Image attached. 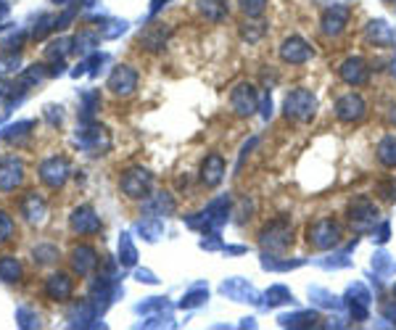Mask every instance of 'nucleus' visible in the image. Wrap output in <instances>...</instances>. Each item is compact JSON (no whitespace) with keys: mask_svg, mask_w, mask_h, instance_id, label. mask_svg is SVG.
Listing matches in <instances>:
<instances>
[{"mask_svg":"<svg viewBox=\"0 0 396 330\" xmlns=\"http://www.w3.org/2000/svg\"><path fill=\"white\" fill-rule=\"evenodd\" d=\"M278 322L283 328H312L317 322V312H296V315H280Z\"/></svg>","mask_w":396,"mask_h":330,"instance_id":"17","label":"nucleus"},{"mask_svg":"<svg viewBox=\"0 0 396 330\" xmlns=\"http://www.w3.org/2000/svg\"><path fill=\"white\" fill-rule=\"evenodd\" d=\"M394 299H396V285H394Z\"/></svg>","mask_w":396,"mask_h":330,"instance_id":"31","label":"nucleus"},{"mask_svg":"<svg viewBox=\"0 0 396 330\" xmlns=\"http://www.w3.org/2000/svg\"><path fill=\"white\" fill-rule=\"evenodd\" d=\"M283 111L285 116L293 119V122H309L317 111V95L306 87H296V90L285 95Z\"/></svg>","mask_w":396,"mask_h":330,"instance_id":"1","label":"nucleus"},{"mask_svg":"<svg viewBox=\"0 0 396 330\" xmlns=\"http://www.w3.org/2000/svg\"><path fill=\"white\" fill-rule=\"evenodd\" d=\"M238 3H240V11L249 19H259L267 8V0H238Z\"/></svg>","mask_w":396,"mask_h":330,"instance_id":"22","label":"nucleus"},{"mask_svg":"<svg viewBox=\"0 0 396 330\" xmlns=\"http://www.w3.org/2000/svg\"><path fill=\"white\" fill-rule=\"evenodd\" d=\"M348 214V222L354 225V230L357 233H367V230H375V225H378V206L373 204L370 198H354L346 209Z\"/></svg>","mask_w":396,"mask_h":330,"instance_id":"3","label":"nucleus"},{"mask_svg":"<svg viewBox=\"0 0 396 330\" xmlns=\"http://www.w3.org/2000/svg\"><path fill=\"white\" fill-rule=\"evenodd\" d=\"M198 8L209 21H222L227 14V0H198Z\"/></svg>","mask_w":396,"mask_h":330,"instance_id":"18","label":"nucleus"},{"mask_svg":"<svg viewBox=\"0 0 396 330\" xmlns=\"http://www.w3.org/2000/svg\"><path fill=\"white\" fill-rule=\"evenodd\" d=\"M148 185H151V174L145 172V169H140V167L129 169L122 177V190H125L129 198H140L143 193L148 190Z\"/></svg>","mask_w":396,"mask_h":330,"instance_id":"10","label":"nucleus"},{"mask_svg":"<svg viewBox=\"0 0 396 330\" xmlns=\"http://www.w3.org/2000/svg\"><path fill=\"white\" fill-rule=\"evenodd\" d=\"M264 32H267V24H262V21H243L240 24V37L249 43H259L264 37Z\"/></svg>","mask_w":396,"mask_h":330,"instance_id":"19","label":"nucleus"},{"mask_svg":"<svg viewBox=\"0 0 396 330\" xmlns=\"http://www.w3.org/2000/svg\"><path fill=\"white\" fill-rule=\"evenodd\" d=\"M306 240L320 249V251H325V249H333V246H338V240H341V225L333 220H317L312 222L309 227H306Z\"/></svg>","mask_w":396,"mask_h":330,"instance_id":"4","label":"nucleus"},{"mask_svg":"<svg viewBox=\"0 0 396 330\" xmlns=\"http://www.w3.org/2000/svg\"><path fill=\"white\" fill-rule=\"evenodd\" d=\"M222 293H225V296H233V299L238 301H256V291H253L246 280H240V278L227 280V283L222 285Z\"/></svg>","mask_w":396,"mask_h":330,"instance_id":"15","label":"nucleus"},{"mask_svg":"<svg viewBox=\"0 0 396 330\" xmlns=\"http://www.w3.org/2000/svg\"><path fill=\"white\" fill-rule=\"evenodd\" d=\"M138 85V74L132 72V66H116L109 79V87L116 95H129Z\"/></svg>","mask_w":396,"mask_h":330,"instance_id":"11","label":"nucleus"},{"mask_svg":"<svg viewBox=\"0 0 396 330\" xmlns=\"http://www.w3.org/2000/svg\"><path fill=\"white\" fill-rule=\"evenodd\" d=\"M383 317H386L388 322H394V325H396V301H394V304H386V307H383Z\"/></svg>","mask_w":396,"mask_h":330,"instance_id":"27","label":"nucleus"},{"mask_svg":"<svg viewBox=\"0 0 396 330\" xmlns=\"http://www.w3.org/2000/svg\"><path fill=\"white\" fill-rule=\"evenodd\" d=\"M388 3H396V0H388Z\"/></svg>","mask_w":396,"mask_h":330,"instance_id":"32","label":"nucleus"},{"mask_svg":"<svg viewBox=\"0 0 396 330\" xmlns=\"http://www.w3.org/2000/svg\"><path fill=\"white\" fill-rule=\"evenodd\" d=\"M364 114H367V103H364V98L359 93H346L335 101V116H338V122H344V125L362 122Z\"/></svg>","mask_w":396,"mask_h":330,"instance_id":"5","label":"nucleus"},{"mask_svg":"<svg viewBox=\"0 0 396 330\" xmlns=\"http://www.w3.org/2000/svg\"><path fill=\"white\" fill-rule=\"evenodd\" d=\"M74 227L79 233H93V230H98V220L90 209H82L79 214H74Z\"/></svg>","mask_w":396,"mask_h":330,"instance_id":"21","label":"nucleus"},{"mask_svg":"<svg viewBox=\"0 0 396 330\" xmlns=\"http://www.w3.org/2000/svg\"><path fill=\"white\" fill-rule=\"evenodd\" d=\"M315 56V50L312 45L306 43V40H301L299 34H291V37H285L283 45H280V59L285 63H293V66H299V63H306L309 59Z\"/></svg>","mask_w":396,"mask_h":330,"instance_id":"7","label":"nucleus"},{"mask_svg":"<svg viewBox=\"0 0 396 330\" xmlns=\"http://www.w3.org/2000/svg\"><path fill=\"white\" fill-rule=\"evenodd\" d=\"M364 34H367V40H370V43H375V45H391V43H394V30H391L383 19L370 21V24H367V30H364Z\"/></svg>","mask_w":396,"mask_h":330,"instance_id":"13","label":"nucleus"},{"mask_svg":"<svg viewBox=\"0 0 396 330\" xmlns=\"http://www.w3.org/2000/svg\"><path fill=\"white\" fill-rule=\"evenodd\" d=\"M206 296H209V291L201 285L198 291H193V293H190L188 299H183V307H198V304H201V299H206Z\"/></svg>","mask_w":396,"mask_h":330,"instance_id":"25","label":"nucleus"},{"mask_svg":"<svg viewBox=\"0 0 396 330\" xmlns=\"http://www.w3.org/2000/svg\"><path fill=\"white\" fill-rule=\"evenodd\" d=\"M338 74H341V79H344L346 85H351V87H359V85H364V82H367V77H370V69H367V61H364V59H359V56H351V59H346V61L341 63Z\"/></svg>","mask_w":396,"mask_h":330,"instance_id":"9","label":"nucleus"},{"mask_svg":"<svg viewBox=\"0 0 396 330\" xmlns=\"http://www.w3.org/2000/svg\"><path fill=\"white\" fill-rule=\"evenodd\" d=\"M309 296H312V299H322L320 301L322 307H335V296H331V293H328V291H322V288H312V291H309Z\"/></svg>","mask_w":396,"mask_h":330,"instance_id":"24","label":"nucleus"},{"mask_svg":"<svg viewBox=\"0 0 396 330\" xmlns=\"http://www.w3.org/2000/svg\"><path fill=\"white\" fill-rule=\"evenodd\" d=\"M222 177H225V158L220 154L206 156L204 167H201V183L206 188H217L222 183Z\"/></svg>","mask_w":396,"mask_h":330,"instance_id":"12","label":"nucleus"},{"mask_svg":"<svg viewBox=\"0 0 396 330\" xmlns=\"http://www.w3.org/2000/svg\"><path fill=\"white\" fill-rule=\"evenodd\" d=\"M394 77H396V59H394Z\"/></svg>","mask_w":396,"mask_h":330,"instance_id":"30","label":"nucleus"},{"mask_svg":"<svg viewBox=\"0 0 396 330\" xmlns=\"http://www.w3.org/2000/svg\"><path fill=\"white\" fill-rule=\"evenodd\" d=\"M291 236H293V225H291V220L280 217V220H272L262 227L259 246H262L264 251H285L288 243H291Z\"/></svg>","mask_w":396,"mask_h":330,"instance_id":"2","label":"nucleus"},{"mask_svg":"<svg viewBox=\"0 0 396 330\" xmlns=\"http://www.w3.org/2000/svg\"><path fill=\"white\" fill-rule=\"evenodd\" d=\"M375 193H378L380 198H386V201H396V177L378 183V185H375Z\"/></svg>","mask_w":396,"mask_h":330,"instance_id":"23","label":"nucleus"},{"mask_svg":"<svg viewBox=\"0 0 396 330\" xmlns=\"http://www.w3.org/2000/svg\"><path fill=\"white\" fill-rule=\"evenodd\" d=\"M230 106L238 116H253L259 111V93L251 82H240L236 90L230 93Z\"/></svg>","mask_w":396,"mask_h":330,"instance_id":"6","label":"nucleus"},{"mask_svg":"<svg viewBox=\"0 0 396 330\" xmlns=\"http://www.w3.org/2000/svg\"><path fill=\"white\" fill-rule=\"evenodd\" d=\"M388 233H391V227H388V222H383L378 233L373 230V240H378V243H386V240H388Z\"/></svg>","mask_w":396,"mask_h":330,"instance_id":"26","label":"nucleus"},{"mask_svg":"<svg viewBox=\"0 0 396 330\" xmlns=\"http://www.w3.org/2000/svg\"><path fill=\"white\" fill-rule=\"evenodd\" d=\"M262 114H264V119H267L269 114H272V101H269V95H264V101H262Z\"/></svg>","mask_w":396,"mask_h":330,"instance_id":"28","label":"nucleus"},{"mask_svg":"<svg viewBox=\"0 0 396 330\" xmlns=\"http://www.w3.org/2000/svg\"><path fill=\"white\" fill-rule=\"evenodd\" d=\"M378 161L383 167H388V169H394L396 167V135H386L383 141L378 143Z\"/></svg>","mask_w":396,"mask_h":330,"instance_id":"16","label":"nucleus"},{"mask_svg":"<svg viewBox=\"0 0 396 330\" xmlns=\"http://www.w3.org/2000/svg\"><path fill=\"white\" fill-rule=\"evenodd\" d=\"M167 34H169V30L164 24H154L145 32H140V45L145 50H161L164 43H167Z\"/></svg>","mask_w":396,"mask_h":330,"instance_id":"14","label":"nucleus"},{"mask_svg":"<svg viewBox=\"0 0 396 330\" xmlns=\"http://www.w3.org/2000/svg\"><path fill=\"white\" fill-rule=\"evenodd\" d=\"M269 307H280V304H291L293 301V293L285 288V285H272L267 293H264Z\"/></svg>","mask_w":396,"mask_h":330,"instance_id":"20","label":"nucleus"},{"mask_svg":"<svg viewBox=\"0 0 396 330\" xmlns=\"http://www.w3.org/2000/svg\"><path fill=\"white\" fill-rule=\"evenodd\" d=\"M388 116H391V122H394V125H396V106H394V109H391V114H388Z\"/></svg>","mask_w":396,"mask_h":330,"instance_id":"29","label":"nucleus"},{"mask_svg":"<svg viewBox=\"0 0 396 330\" xmlns=\"http://www.w3.org/2000/svg\"><path fill=\"white\" fill-rule=\"evenodd\" d=\"M348 16H351V11H348L346 6H331V8H325V14L320 19L322 34H325V37H338L341 32L346 30Z\"/></svg>","mask_w":396,"mask_h":330,"instance_id":"8","label":"nucleus"}]
</instances>
